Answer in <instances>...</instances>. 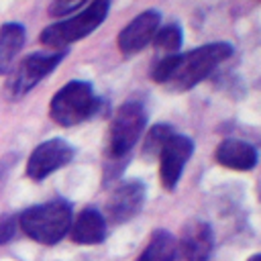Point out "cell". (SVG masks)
<instances>
[{"label": "cell", "instance_id": "8992f818", "mask_svg": "<svg viewBox=\"0 0 261 261\" xmlns=\"http://www.w3.org/2000/svg\"><path fill=\"white\" fill-rule=\"evenodd\" d=\"M65 57V51H39L33 55H27L10 73L6 82V94L12 100L22 98L29 94L45 75H49L59 61Z\"/></svg>", "mask_w": 261, "mask_h": 261}, {"label": "cell", "instance_id": "ac0fdd59", "mask_svg": "<svg viewBox=\"0 0 261 261\" xmlns=\"http://www.w3.org/2000/svg\"><path fill=\"white\" fill-rule=\"evenodd\" d=\"M16 226H18V216L16 214H4V216H0V245L8 243L14 237Z\"/></svg>", "mask_w": 261, "mask_h": 261}, {"label": "cell", "instance_id": "30bf717a", "mask_svg": "<svg viewBox=\"0 0 261 261\" xmlns=\"http://www.w3.org/2000/svg\"><path fill=\"white\" fill-rule=\"evenodd\" d=\"M161 24V16L157 10H145L141 14H137L118 35V49L124 55H135L141 49H145L155 33L159 31Z\"/></svg>", "mask_w": 261, "mask_h": 261}, {"label": "cell", "instance_id": "52a82bcc", "mask_svg": "<svg viewBox=\"0 0 261 261\" xmlns=\"http://www.w3.org/2000/svg\"><path fill=\"white\" fill-rule=\"evenodd\" d=\"M73 157V147L63 139H51L33 149L27 161V175L35 181L45 179L49 173L67 165Z\"/></svg>", "mask_w": 261, "mask_h": 261}, {"label": "cell", "instance_id": "7c38bea8", "mask_svg": "<svg viewBox=\"0 0 261 261\" xmlns=\"http://www.w3.org/2000/svg\"><path fill=\"white\" fill-rule=\"evenodd\" d=\"M214 157H216V161L222 167L237 169V171H249L257 163V151H255V147L249 145V143H245V141H237V139L222 141L216 147Z\"/></svg>", "mask_w": 261, "mask_h": 261}, {"label": "cell", "instance_id": "d6986e66", "mask_svg": "<svg viewBox=\"0 0 261 261\" xmlns=\"http://www.w3.org/2000/svg\"><path fill=\"white\" fill-rule=\"evenodd\" d=\"M84 6H86L84 2H61V0H57V2L49 4V14H53V16H67L69 12L82 10Z\"/></svg>", "mask_w": 261, "mask_h": 261}, {"label": "cell", "instance_id": "4fadbf2b", "mask_svg": "<svg viewBox=\"0 0 261 261\" xmlns=\"http://www.w3.org/2000/svg\"><path fill=\"white\" fill-rule=\"evenodd\" d=\"M69 237L73 243H80V245H96L104 241L106 237L104 216L94 208H86L69 226Z\"/></svg>", "mask_w": 261, "mask_h": 261}, {"label": "cell", "instance_id": "7a4b0ae2", "mask_svg": "<svg viewBox=\"0 0 261 261\" xmlns=\"http://www.w3.org/2000/svg\"><path fill=\"white\" fill-rule=\"evenodd\" d=\"M18 226L33 241L41 245H55L69 232L71 226V206L65 200H51L27 208L18 216Z\"/></svg>", "mask_w": 261, "mask_h": 261}, {"label": "cell", "instance_id": "e0dca14e", "mask_svg": "<svg viewBox=\"0 0 261 261\" xmlns=\"http://www.w3.org/2000/svg\"><path fill=\"white\" fill-rule=\"evenodd\" d=\"M171 126L167 124H155L149 133H147V139H145V153L149 155H157L159 149L163 147V143L167 141V137L171 135Z\"/></svg>", "mask_w": 261, "mask_h": 261}, {"label": "cell", "instance_id": "9a60e30c", "mask_svg": "<svg viewBox=\"0 0 261 261\" xmlns=\"http://www.w3.org/2000/svg\"><path fill=\"white\" fill-rule=\"evenodd\" d=\"M137 261H175V239L163 228L155 230Z\"/></svg>", "mask_w": 261, "mask_h": 261}, {"label": "cell", "instance_id": "9c48e42d", "mask_svg": "<svg viewBox=\"0 0 261 261\" xmlns=\"http://www.w3.org/2000/svg\"><path fill=\"white\" fill-rule=\"evenodd\" d=\"M212 228L204 220H190L179 232L175 243V257L179 261H208L212 253Z\"/></svg>", "mask_w": 261, "mask_h": 261}, {"label": "cell", "instance_id": "277c9868", "mask_svg": "<svg viewBox=\"0 0 261 261\" xmlns=\"http://www.w3.org/2000/svg\"><path fill=\"white\" fill-rule=\"evenodd\" d=\"M98 110V98L88 82L73 80L65 84L51 100L49 114L59 126H73L88 120Z\"/></svg>", "mask_w": 261, "mask_h": 261}, {"label": "cell", "instance_id": "44dd1931", "mask_svg": "<svg viewBox=\"0 0 261 261\" xmlns=\"http://www.w3.org/2000/svg\"><path fill=\"white\" fill-rule=\"evenodd\" d=\"M0 181H2V177H0Z\"/></svg>", "mask_w": 261, "mask_h": 261}, {"label": "cell", "instance_id": "ba28073f", "mask_svg": "<svg viewBox=\"0 0 261 261\" xmlns=\"http://www.w3.org/2000/svg\"><path fill=\"white\" fill-rule=\"evenodd\" d=\"M192 149H194L192 141L177 133H171L167 141L163 143V147L159 149L157 153L159 155V179L165 190H173L175 184L179 181L184 165L192 155Z\"/></svg>", "mask_w": 261, "mask_h": 261}, {"label": "cell", "instance_id": "3957f363", "mask_svg": "<svg viewBox=\"0 0 261 261\" xmlns=\"http://www.w3.org/2000/svg\"><path fill=\"white\" fill-rule=\"evenodd\" d=\"M108 8H110V4L106 0H94V2L86 4L71 18H65L61 22H55V24L43 29L41 43L49 49L63 51V47H67L69 43H73L77 39H84L94 29H98L102 24V20L106 18Z\"/></svg>", "mask_w": 261, "mask_h": 261}, {"label": "cell", "instance_id": "ffe728a7", "mask_svg": "<svg viewBox=\"0 0 261 261\" xmlns=\"http://www.w3.org/2000/svg\"><path fill=\"white\" fill-rule=\"evenodd\" d=\"M249 261H261V255H253Z\"/></svg>", "mask_w": 261, "mask_h": 261}, {"label": "cell", "instance_id": "8fae6325", "mask_svg": "<svg viewBox=\"0 0 261 261\" xmlns=\"http://www.w3.org/2000/svg\"><path fill=\"white\" fill-rule=\"evenodd\" d=\"M143 202H145V186L141 181L130 179L120 184L106 202L108 220L114 224H122L130 220L133 216L139 214V210L143 208Z\"/></svg>", "mask_w": 261, "mask_h": 261}, {"label": "cell", "instance_id": "5bb4252c", "mask_svg": "<svg viewBox=\"0 0 261 261\" xmlns=\"http://www.w3.org/2000/svg\"><path fill=\"white\" fill-rule=\"evenodd\" d=\"M24 29L16 22H6L0 27V75L10 71L16 53L22 49Z\"/></svg>", "mask_w": 261, "mask_h": 261}, {"label": "cell", "instance_id": "2e32d148", "mask_svg": "<svg viewBox=\"0 0 261 261\" xmlns=\"http://www.w3.org/2000/svg\"><path fill=\"white\" fill-rule=\"evenodd\" d=\"M181 29L177 24H165L163 29H159L153 37V43L159 51H167V53H173L175 49L181 47Z\"/></svg>", "mask_w": 261, "mask_h": 261}, {"label": "cell", "instance_id": "6da1fadb", "mask_svg": "<svg viewBox=\"0 0 261 261\" xmlns=\"http://www.w3.org/2000/svg\"><path fill=\"white\" fill-rule=\"evenodd\" d=\"M232 55L228 43H208L181 55H167L153 69V80L173 92H186Z\"/></svg>", "mask_w": 261, "mask_h": 261}, {"label": "cell", "instance_id": "5b68a950", "mask_svg": "<svg viewBox=\"0 0 261 261\" xmlns=\"http://www.w3.org/2000/svg\"><path fill=\"white\" fill-rule=\"evenodd\" d=\"M147 114L141 102H124L112 116L108 128V153L112 159H122L145 130Z\"/></svg>", "mask_w": 261, "mask_h": 261}]
</instances>
